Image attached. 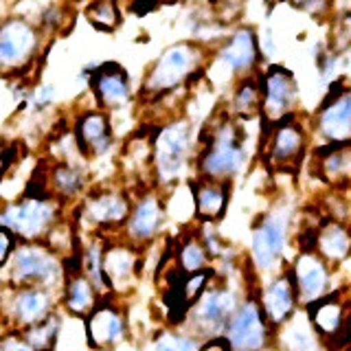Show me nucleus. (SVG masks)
I'll use <instances>...</instances> for the list:
<instances>
[{"label":"nucleus","mask_w":351,"mask_h":351,"mask_svg":"<svg viewBox=\"0 0 351 351\" xmlns=\"http://www.w3.org/2000/svg\"><path fill=\"white\" fill-rule=\"evenodd\" d=\"M248 132L241 121L228 112L208 121L197 136V154L193 160L195 176L208 180L230 182L246 169L248 162Z\"/></svg>","instance_id":"f257e3e1"},{"label":"nucleus","mask_w":351,"mask_h":351,"mask_svg":"<svg viewBox=\"0 0 351 351\" xmlns=\"http://www.w3.org/2000/svg\"><path fill=\"white\" fill-rule=\"evenodd\" d=\"M208 53L195 40H182L165 49L154 64L147 69L143 80L141 93L149 97L152 101H160L165 97H171L180 88L197 86L206 73Z\"/></svg>","instance_id":"f03ea898"},{"label":"nucleus","mask_w":351,"mask_h":351,"mask_svg":"<svg viewBox=\"0 0 351 351\" xmlns=\"http://www.w3.org/2000/svg\"><path fill=\"white\" fill-rule=\"evenodd\" d=\"M197 138L189 119H171L154 128L149 136L152 173L158 186H173L184 176L186 167L195 160Z\"/></svg>","instance_id":"7ed1b4c3"},{"label":"nucleus","mask_w":351,"mask_h":351,"mask_svg":"<svg viewBox=\"0 0 351 351\" xmlns=\"http://www.w3.org/2000/svg\"><path fill=\"white\" fill-rule=\"evenodd\" d=\"M44 33L36 20L27 16H7L0 25V69L5 80H22L38 64V58L47 55L42 51Z\"/></svg>","instance_id":"20e7f679"},{"label":"nucleus","mask_w":351,"mask_h":351,"mask_svg":"<svg viewBox=\"0 0 351 351\" xmlns=\"http://www.w3.org/2000/svg\"><path fill=\"white\" fill-rule=\"evenodd\" d=\"M5 270V285L25 288V285H42V288H60L66 281L64 259L53 246L42 241H20L11 255Z\"/></svg>","instance_id":"39448f33"},{"label":"nucleus","mask_w":351,"mask_h":351,"mask_svg":"<svg viewBox=\"0 0 351 351\" xmlns=\"http://www.w3.org/2000/svg\"><path fill=\"white\" fill-rule=\"evenodd\" d=\"M292 206L277 202L252 224L250 230V261L261 274L279 272L285 261V250L290 244Z\"/></svg>","instance_id":"423d86ee"},{"label":"nucleus","mask_w":351,"mask_h":351,"mask_svg":"<svg viewBox=\"0 0 351 351\" xmlns=\"http://www.w3.org/2000/svg\"><path fill=\"white\" fill-rule=\"evenodd\" d=\"M310 149V130L299 114L285 117L261 132V162L274 173H299Z\"/></svg>","instance_id":"0eeeda50"},{"label":"nucleus","mask_w":351,"mask_h":351,"mask_svg":"<svg viewBox=\"0 0 351 351\" xmlns=\"http://www.w3.org/2000/svg\"><path fill=\"white\" fill-rule=\"evenodd\" d=\"M62 200L53 195H27L7 202L0 213V224L20 237V241L47 239L60 222Z\"/></svg>","instance_id":"6e6552de"},{"label":"nucleus","mask_w":351,"mask_h":351,"mask_svg":"<svg viewBox=\"0 0 351 351\" xmlns=\"http://www.w3.org/2000/svg\"><path fill=\"white\" fill-rule=\"evenodd\" d=\"M261 88V132H268L281 119L299 114V82L283 64H270L257 75Z\"/></svg>","instance_id":"1a4fd4ad"},{"label":"nucleus","mask_w":351,"mask_h":351,"mask_svg":"<svg viewBox=\"0 0 351 351\" xmlns=\"http://www.w3.org/2000/svg\"><path fill=\"white\" fill-rule=\"evenodd\" d=\"M312 134L318 138V145L351 147V86L345 80L327 86L312 117Z\"/></svg>","instance_id":"9d476101"},{"label":"nucleus","mask_w":351,"mask_h":351,"mask_svg":"<svg viewBox=\"0 0 351 351\" xmlns=\"http://www.w3.org/2000/svg\"><path fill=\"white\" fill-rule=\"evenodd\" d=\"M241 299L233 288L226 283L208 285L206 292L195 301V305L189 310L186 316V325H189V334L200 338L202 343L208 338L224 336L230 318L237 312Z\"/></svg>","instance_id":"9b49d317"},{"label":"nucleus","mask_w":351,"mask_h":351,"mask_svg":"<svg viewBox=\"0 0 351 351\" xmlns=\"http://www.w3.org/2000/svg\"><path fill=\"white\" fill-rule=\"evenodd\" d=\"M224 336L233 351H268L272 340H277V329L263 314L259 296H246L230 318Z\"/></svg>","instance_id":"f8f14e48"},{"label":"nucleus","mask_w":351,"mask_h":351,"mask_svg":"<svg viewBox=\"0 0 351 351\" xmlns=\"http://www.w3.org/2000/svg\"><path fill=\"white\" fill-rule=\"evenodd\" d=\"M303 310L329 351H338L351 345V301L343 299L340 290L329 292Z\"/></svg>","instance_id":"ddd939ff"},{"label":"nucleus","mask_w":351,"mask_h":351,"mask_svg":"<svg viewBox=\"0 0 351 351\" xmlns=\"http://www.w3.org/2000/svg\"><path fill=\"white\" fill-rule=\"evenodd\" d=\"M55 290L42 285H25V288H9L5 285V323L22 332L31 325L44 321L55 312Z\"/></svg>","instance_id":"4468645a"},{"label":"nucleus","mask_w":351,"mask_h":351,"mask_svg":"<svg viewBox=\"0 0 351 351\" xmlns=\"http://www.w3.org/2000/svg\"><path fill=\"white\" fill-rule=\"evenodd\" d=\"M213 60L222 64L235 80L259 75L263 53L259 47V33L252 27H237L230 36L222 38L219 47L213 51Z\"/></svg>","instance_id":"2eb2a0df"},{"label":"nucleus","mask_w":351,"mask_h":351,"mask_svg":"<svg viewBox=\"0 0 351 351\" xmlns=\"http://www.w3.org/2000/svg\"><path fill=\"white\" fill-rule=\"evenodd\" d=\"M290 277L294 281L296 294H299L301 307L323 299L334 292L332 283V266L312 248H299L290 263Z\"/></svg>","instance_id":"dca6fc26"},{"label":"nucleus","mask_w":351,"mask_h":351,"mask_svg":"<svg viewBox=\"0 0 351 351\" xmlns=\"http://www.w3.org/2000/svg\"><path fill=\"white\" fill-rule=\"evenodd\" d=\"M88 88L95 97L97 108L106 110V112H117L130 106L132 97V82L125 71V66L119 62H104L97 64V69L88 82Z\"/></svg>","instance_id":"f3484780"},{"label":"nucleus","mask_w":351,"mask_h":351,"mask_svg":"<svg viewBox=\"0 0 351 351\" xmlns=\"http://www.w3.org/2000/svg\"><path fill=\"white\" fill-rule=\"evenodd\" d=\"M132 197L121 189H95L84 197L82 217L88 226L95 228H117L125 226L132 213Z\"/></svg>","instance_id":"a211bd4d"},{"label":"nucleus","mask_w":351,"mask_h":351,"mask_svg":"<svg viewBox=\"0 0 351 351\" xmlns=\"http://www.w3.org/2000/svg\"><path fill=\"white\" fill-rule=\"evenodd\" d=\"M73 134L77 141V147H80V154L86 160L106 156L114 143V130H112L110 112H106L101 108L84 110L75 119Z\"/></svg>","instance_id":"6ab92c4d"},{"label":"nucleus","mask_w":351,"mask_h":351,"mask_svg":"<svg viewBox=\"0 0 351 351\" xmlns=\"http://www.w3.org/2000/svg\"><path fill=\"white\" fill-rule=\"evenodd\" d=\"M84 332L90 349H110L125 338V316L112 301H106L104 296L95 310L84 318Z\"/></svg>","instance_id":"aec40b11"},{"label":"nucleus","mask_w":351,"mask_h":351,"mask_svg":"<svg viewBox=\"0 0 351 351\" xmlns=\"http://www.w3.org/2000/svg\"><path fill=\"white\" fill-rule=\"evenodd\" d=\"M261 310L274 329L283 327L290 318L301 310L299 294H296L294 281L288 270L277 272L274 277L263 285L259 292Z\"/></svg>","instance_id":"412c9836"},{"label":"nucleus","mask_w":351,"mask_h":351,"mask_svg":"<svg viewBox=\"0 0 351 351\" xmlns=\"http://www.w3.org/2000/svg\"><path fill=\"white\" fill-rule=\"evenodd\" d=\"M165 215H167V208H165L160 193H156V191L141 193L134 200L132 213L123 226L130 244L141 246V244L152 241L158 235V230L162 228Z\"/></svg>","instance_id":"4be33fe9"},{"label":"nucleus","mask_w":351,"mask_h":351,"mask_svg":"<svg viewBox=\"0 0 351 351\" xmlns=\"http://www.w3.org/2000/svg\"><path fill=\"white\" fill-rule=\"evenodd\" d=\"M104 270L110 285V292L123 294L128 292L134 279L141 272V259L138 250L130 241H114V244H106L104 252Z\"/></svg>","instance_id":"5701e85b"},{"label":"nucleus","mask_w":351,"mask_h":351,"mask_svg":"<svg viewBox=\"0 0 351 351\" xmlns=\"http://www.w3.org/2000/svg\"><path fill=\"white\" fill-rule=\"evenodd\" d=\"M193 211L200 222H219L226 213V206L230 200V182L222 180H208L193 176L189 180Z\"/></svg>","instance_id":"b1692460"},{"label":"nucleus","mask_w":351,"mask_h":351,"mask_svg":"<svg viewBox=\"0 0 351 351\" xmlns=\"http://www.w3.org/2000/svg\"><path fill=\"white\" fill-rule=\"evenodd\" d=\"M314 250L329 266H340L351 257V228L343 219L327 217L314 228Z\"/></svg>","instance_id":"393cba45"},{"label":"nucleus","mask_w":351,"mask_h":351,"mask_svg":"<svg viewBox=\"0 0 351 351\" xmlns=\"http://www.w3.org/2000/svg\"><path fill=\"white\" fill-rule=\"evenodd\" d=\"M277 345L281 351H329L303 307L277 329Z\"/></svg>","instance_id":"a878e982"},{"label":"nucleus","mask_w":351,"mask_h":351,"mask_svg":"<svg viewBox=\"0 0 351 351\" xmlns=\"http://www.w3.org/2000/svg\"><path fill=\"white\" fill-rule=\"evenodd\" d=\"M314 173L329 186L351 184V147L318 145L314 152Z\"/></svg>","instance_id":"bb28decb"},{"label":"nucleus","mask_w":351,"mask_h":351,"mask_svg":"<svg viewBox=\"0 0 351 351\" xmlns=\"http://www.w3.org/2000/svg\"><path fill=\"white\" fill-rule=\"evenodd\" d=\"M47 184L53 197L66 202L86 191L88 176L77 162L69 158H58L47 167Z\"/></svg>","instance_id":"cd10ccee"},{"label":"nucleus","mask_w":351,"mask_h":351,"mask_svg":"<svg viewBox=\"0 0 351 351\" xmlns=\"http://www.w3.org/2000/svg\"><path fill=\"white\" fill-rule=\"evenodd\" d=\"M101 299V292L95 288V283L84 272L66 274V281L62 285V305L69 314L75 318H86Z\"/></svg>","instance_id":"c85d7f7f"},{"label":"nucleus","mask_w":351,"mask_h":351,"mask_svg":"<svg viewBox=\"0 0 351 351\" xmlns=\"http://www.w3.org/2000/svg\"><path fill=\"white\" fill-rule=\"evenodd\" d=\"M228 114L237 121H250L255 117H261V88L257 75L244 77L233 86Z\"/></svg>","instance_id":"c756f323"},{"label":"nucleus","mask_w":351,"mask_h":351,"mask_svg":"<svg viewBox=\"0 0 351 351\" xmlns=\"http://www.w3.org/2000/svg\"><path fill=\"white\" fill-rule=\"evenodd\" d=\"M33 351H58L62 336V316L53 312L44 321L31 325L22 332H16Z\"/></svg>","instance_id":"7c9ffc66"},{"label":"nucleus","mask_w":351,"mask_h":351,"mask_svg":"<svg viewBox=\"0 0 351 351\" xmlns=\"http://www.w3.org/2000/svg\"><path fill=\"white\" fill-rule=\"evenodd\" d=\"M208 261H211V255H208L206 246L202 244V239L197 235L184 237L180 241L178 250H176V266H178L184 274L206 270Z\"/></svg>","instance_id":"2f4dec72"},{"label":"nucleus","mask_w":351,"mask_h":351,"mask_svg":"<svg viewBox=\"0 0 351 351\" xmlns=\"http://www.w3.org/2000/svg\"><path fill=\"white\" fill-rule=\"evenodd\" d=\"M84 18L101 33H114L121 27V9L117 0H90L84 7Z\"/></svg>","instance_id":"473e14b6"},{"label":"nucleus","mask_w":351,"mask_h":351,"mask_svg":"<svg viewBox=\"0 0 351 351\" xmlns=\"http://www.w3.org/2000/svg\"><path fill=\"white\" fill-rule=\"evenodd\" d=\"M106 244H108V241H104V239H95L82 250L84 274L95 283V288L101 292V296H106V292H110V285H108V279H106V270H104Z\"/></svg>","instance_id":"72a5a7b5"},{"label":"nucleus","mask_w":351,"mask_h":351,"mask_svg":"<svg viewBox=\"0 0 351 351\" xmlns=\"http://www.w3.org/2000/svg\"><path fill=\"white\" fill-rule=\"evenodd\" d=\"M327 47L340 55L351 51V9H343V11H338V14H334Z\"/></svg>","instance_id":"f704fd0d"},{"label":"nucleus","mask_w":351,"mask_h":351,"mask_svg":"<svg viewBox=\"0 0 351 351\" xmlns=\"http://www.w3.org/2000/svg\"><path fill=\"white\" fill-rule=\"evenodd\" d=\"M200 338L182 332H160L152 343V351H200Z\"/></svg>","instance_id":"c9c22d12"},{"label":"nucleus","mask_w":351,"mask_h":351,"mask_svg":"<svg viewBox=\"0 0 351 351\" xmlns=\"http://www.w3.org/2000/svg\"><path fill=\"white\" fill-rule=\"evenodd\" d=\"M38 25L40 29L47 33V36H53V33H60L62 27L69 25V3H53L51 7H47L38 16Z\"/></svg>","instance_id":"e433bc0d"},{"label":"nucleus","mask_w":351,"mask_h":351,"mask_svg":"<svg viewBox=\"0 0 351 351\" xmlns=\"http://www.w3.org/2000/svg\"><path fill=\"white\" fill-rule=\"evenodd\" d=\"M288 3L314 20L334 18V0H288Z\"/></svg>","instance_id":"4c0bfd02"},{"label":"nucleus","mask_w":351,"mask_h":351,"mask_svg":"<svg viewBox=\"0 0 351 351\" xmlns=\"http://www.w3.org/2000/svg\"><path fill=\"white\" fill-rule=\"evenodd\" d=\"M53 101H55V86L44 84V86H38L36 90H31L29 106L36 110V112H44V110L53 106Z\"/></svg>","instance_id":"58836bf2"},{"label":"nucleus","mask_w":351,"mask_h":351,"mask_svg":"<svg viewBox=\"0 0 351 351\" xmlns=\"http://www.w3.org/2000/svg\"><path fill=\"white\" fill-rule=\"evenodd\" d=\"M0 237H3V246H0V266L5 268L20 244V237L14 233V230H9L7 226H0Z\"/></svg>","instance_id":"ea45409f"},{"label":"nucleus","mask_w":351,"mask_h":351,"mask_svg":"<svg viewBox=\"0 0 351 351\" xmlns=\"http://www.w3.org/2000/svg\"><path fill=\"white\" fill-rule=\"evenodd\" d=\"M259 47H261L263 58H274V55L279 53V47H277V42H274V36H272L270 27L263 29V33L259 36Z\"/></svg>","instance_id":"a19ab883"},{"label":"nucleus","mask_w":351,"mask_h":351,"mask_svg":"<svg viewBox=\"0 0 351 351\" xmlns=\"http://www.w3.org/2000/svg\"><path fill=\"white\" fill-rule=\"evenodd\" d=\"M200 351H233L230 343L226 340V336H215V338H208L202 343Z\"/></svg>","instance_id":"79ce46f5"},{"label":"nucleus","mask_w":351,"mask_h":351,"mask_svg":"<svg viewBox=\"0 0 351 351\" xmlns=\"http://www.w3.org/2000/svg\"><path fill=\"white\" fill-rule=\"evenodd\" d=\"M3 351H33V349L18 334H14V336L9 334L5 338V343H3Z\"/></svg>","instance_id":"37998d69"},{"label":"nucleus","mask_w":351,"mask_h":351,"mask_svg":"<svg viewBox=\"0 0 351 351\" xmlns=\"http://www.w3.org/2000/svg\"><path fill=\"white\" fill-rule=\"evenodd\" d=\"M18 3L27 5L29 11H36V20H38V16L42 14V11L47 9V7H51L53 3H58V0H18Z\"/></svg>","instance_id":"c03bdc74"},{"label":"nucleus","mask_w":351,"mask_h":351,"mask_svg":"<svg viewBox=\"0 0 351 351\" xmlns=\"http://www.w3.org/2000/svg\"><path fill=\"white\" fill-rule=\"evenodd\" d=\"M156 5H158V0H134V3H132V11H134L136 16H145Z\"/></svg>","instance_id":"a18cd8bd"},{"label":"nucleus","mask_w":351,"mask_h":351,"mask_svg":"<svg viewBox=\"0 0 351 351\" xmlns=\"http://www.w3.org/2000/svg\"><path fill=\"white\" fill-rule=\"evenodd\" d=\"M64 3H69V5H71V3H77V0H64Z\"/></svg>","instance_id":"49530a36"},{"label":"nucleus","mask_w":351,"mask_h":351,"mask_svg":"<svg viewBox=\"0 0 351 351\" xmlns=\"http://www.w3.org/2000/svg\"><path fill=\"white\" fill-rule=\"evenodd\" d=\"M268 351H281V349H268Z\"/></svg>","instance_id":"de8ad7c7"},{"label":"nucleus","mask_w":351,"mask_h":351,"mask_svg":"<svg viewBox=\"0 0 351 351\" xmlns=\"http://www.w3.org/2000/svg\"><path fill=\"white\" fill-rule=\"evenodd\" d=\"M349 228H351V226H349Z\"/></svg>","instance_id":"09e8293b"}]
</instances>
